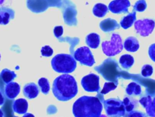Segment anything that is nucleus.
<instances>
[{"label": "nucleus", "mask_w": 155, "mask_h": 117, "mask_svg": "<svg viewBox=\"0 0 155 117\" xmlns=\"http://www.w3.org/2000/svg\"><path fill=\"white\" fill-rule=\"evenodd\" d=\"M13 12L8 8L0 11V24L6 25L7 24L11 19L13 18Z\"/></svg>", "instance_id": "obj_17"}, {"label": "nucleus", "mask_w": 155, "mask_h": 117, "mask_svg": "<svg viewBox=\"0 0 155 117\" xmlns=\"http://www.w3.org/2000/svg\"><path fill=\"white\" fill-rule=\"evenodd\" d=\"M154 21L150 19H139L134 22V28L136 32L142 36H148L154 30Z\"/></svg>", "instance_id": "obj_7"}, {"label": "nucleus", "mask_w": 155, "mask_h": 117, "mask_svg": "<svg viewBox=\"0 0 155 117\" xmlns=\"http://www.w3.org/2000/svg\"><path fill=\"white\" fill-rule=\"evenodd\" d=\"M128 117H147V116L141 112L131 111L129 113Z\"/></svg>", "instance_id": "obj_31"}, {"label": "nucleus", "mask_w": 155, "mask_h": 117, "mask_svg": "<svg viewBox=\"0 0 155 117\" xmlns=\"http://www.w3.org/2000/svg\"><path fill=\"white\" fill-rule=\"evenodd\" d=\"M41 54L43 56L49 57L53 55V50L49 45H45L42 47L41 48Z\"/></svg>", "instance_id": "obj_27"}, {"label": "nucleus", "mask_w": 155, "mask_h": 117, "mask_svg": "<svg viewBox=\"0 0 155 117\" xmlns=\"http://www.w3.org/2000/svg\"><path fill=\"white\" fill-rule=\"evenodd\" d=\"M0 60H1V54H0Z\"/></svg>", "instance_id": "obj_38"}, {"label": "nucleus", "mask_w": 155, "mask_h": 117, "mask_svg": "<svg viewBox=\"0 0 155 117\" xmlns=\"http://www.w3.org/2000/svg\"><path fill=\"white\" fill-rule=\"evenodd\" d=\"M52 92L57 99L61 101H68L78 93L77 82L71 75H60L53 81Z\"/></svg>", "instance_id": "obj_1"}, {"label": "nucleus", "mask_w": 155, "mask_h": 117, "mask_svg": "<svg viewBox=\"0 0 155 117\" xmlns=\"http://www.w3.org/2000/svg\"><path fill=\"white\" fill-rule=\"evenodd\" d=\"M53 32L56 38H59L63 33V27L62 26H56L54 28Z\"/></svg>", "instance_id": "obj_30"}, {"label": "nucleus", "mask_w": 155, "mask_h": 117, "mask_svg": "<svg viewBox=\"0 0 155 117\" xmlns=\"http://www.w3.org/2000/svg\"><path fill=\"white\" fill-rule=\"evenodd\" d=\"M153 72V67L149 64H145L142 66L141 70V74L143 77L150 76Z\"/></svg>", "instance_id": "obj_25"}, {"label": "nucleus", "mask_w": 155, "mask_h": 117, "mask_svg": "<svg viewBox=\"0 0 155 117\" xmlns=\"http://www.w3.org/2000/svg\"><path fill=\"white\" fill-rule=\"evenodd\" d=\"M126 92L129 95H139L141 93V87L139 84L136 82H132L127 85L126 88Z\"/></svg>", "instance_id": "obj_21"}, {"label": "nucleus", "mask_w": 155, "mask_h": 117, "mask_svg": "<svg viewBox=\"0 0 155 117\" xmlns=\"http://www.w3.org/2000/svg\"><path fill=\"white\" fill-rule=\"evenodd\" d=\"M134 58L128 54H125L120 56L119 59V63L122 68L125 69H130L134 64Z\"/></svg>", "instance_id": "obj_18"}, {"label": "nucleus", "mask_w": 155, "mask_h": 117, "mask_svg": "<svg viewBox=\"0 0 155 117\" xmlns=\"http://www.w3.org/2000/svg\"><path fill=\"white\" fill-rule=\"evenodd\" d=\"M139 102L145 108L148 116L155 117V97L152 98L151 96L143 97L139 100Z\"/></svg>", "instance_id": "obj_10"}, {"label": "nucleus", "mask_w": 155, "mask_h": 117, "mask_svg": "<svg viewBox=\"0 0 155 117\" xmlns=\"http://www.w3.org/2000/svg\"><path fill=\"white\" fill-rule=\"evenodd\" d=\"M5 117H16V116H14L13 115V114L12 113H8H8H7L5 115Z\"/></svg>", "instance_id": "obj_34"}, {"label": "nucleus", "mask_w": 155, "mask_h": 117, "mask_svg": "<svg viewBox=\"0 0 155 117\" xmlns=\"http://www.w3.org/2000/svg\"><path fill=\"white\" fill-rule=\"evenodd\" d=\"M100 117H107V116H106L105 115H101Z\"/></svg>", "instance_id": "obj_37"}, {"label": "nucleus", "mask_w": 155, "mask_h": 117, "mask_svg": "<svg viewBox=\"0 0 155 117\" xmlns=\"http://www.w3.org/2000/svg\"><path fill=\"white\" fill-rule=\"evenodd\" d=\"M117 87V84H114L113 82H105L104 84V87L102 89V90H101V93L104 95V94H107V93H108L109 92H110L111 90H114Z\"/></svg>", "instance_id": "obj_24"}, {"label": "nucleus", "mask_w": 155, "mask_h": 117, "mask_svg": "<svg viewBox=\"0 0 155 117\" xmlns=\"http://www.w3.org/2000/svg\"><path fill=\"white\" fill-rule=\"evenodd\" d=\"M123 103L124 104L125 111L127 112L130 113L134 109V105L133 103H131L128 98H125L123 101Z\"/></svg>", "instance_id": "obj_28"}, {"label": "nucleus", "mask_w": 155, "mask_h": 117, "mask_svg": "<svg viewBox=\"0 0 155 117\" xmlns=\"http://www.w3.org/2000/svg\"><path fill=\"white\" fill-rule=\"evenodd\" d=\"M124 47L128 52H135L139 48V43L135 37L130 36L125 40Z\"/></svg>", "instance_id": "obj_14"}, {"label": "nucleus", "mask_w": 155, "mask_h": 117, "mask_svg": "<svg viewBox=\"0 0 155 117\" xmlns=\"http://www.w3.org/2000/svg\"><path fill=\"white\" fill-rule=\"evenodd\" d=\"M4 0H0V5H1L4 2Z\"/></svg>", "instance_id": "obj_36"}, {"label": "nucleus", "mask_w": 155, "mask_h": 117, "mask_svg": "<svg viewBox=\"0 0 155 117\" xmlns=\"http://www.w3.org/2000/svg\"><path fill=\"white\" fill-rule=\"evenodd\" d=\"M116 24H117V22L115 20H113L111 19H107L104 20L100 23V27L103 31L108 32L112 31V30L114 28H117L116 27H114V25H110Z\"/></svg>", "instance_id": "obj_22"}, {"label": "nucleus", "mask_w": 155, "mask_h": 117, "mask_svg": "<svg viewBox=\"0 0 155 117\" xmlns=\"http://www.w3.org/2000/svg\"><path fill=\"white\" fill-rule=\"evenodd\" d=\"M134 10L135 11L137 12H143L147 8V4L145 0H139L137 1L134 7Z\"/></svg>", "instance_id": "obj_26"}, {"label": "nucleus", "mask_w": 155, "mask_h": 117, "mask_svg": "<svg viewBox=\"0 0 155 117\" xmlns=\"http://www.w3.org/2000/svg\"><path fill=\"white\" fill-rule=\"evenodd\" d=\"M108 12V7L102 3H97L94 5L93 8V13L94 16L99 18L104 16Z\"/></svg>", "instance_id": "obj_19"}, {"label": "nucleus", "mask_w": 155, "mask_h": 117, "mask_svg": "<svg viewBox=\"0 0 155 117\" xmlns=\"http://www.w3.org/2000/svg\"><path fill=\"white\" fill-rule=\"evenodd\" d=\"M38 85L42 93L47 95L50 89L48 80L45 78H41L38 81Z\"/></svg>", "instance_id": "obj_23"}, {"label": "nucleus", "mask_w": 155, "mask_h": 117, "mask_svg": "<svg viewBox=\"0 0 155 117\" xmlns=\"http://www.w3.org/2000/svg\"><path fill=\"white\" fill-rule=\"evenodd\" d=\"M102 110L100 100L94 96H83L78 98L73 105L74 117H100Z\"/></svg>", "instance_id": "obj_2"}, {"label": "nucleus", "mask_w": 155, "mask_h": 117, "mask_svg": "<svg viewBox=\"0 0 155 117\" xmlns=\"http://www.w3.org/2000/svg\"><path fill=\"white\" fill-rule=\"evenodd\" d=\"M130 6L129 0H114L109 4L108 8L113 13H127Z\"/></svg>", "instance_id": "obj_9"}, {"label": "nucleus", "mask_w": 155, "mask_h": 117, "mask_svg": "<svg viewBox=\"0 0 155 117\" xmlns=\"http://www.w3.org/2000/svg\"><path fill=\"white\" fill-rule=\"evenodd\" d=\"M102 48L104 53L108 56H113L120 53L123 49L120 36L117 33H113L110 41L102 42Z\"/></svg>", "instance_id": "obj_4"}, {"label": "nucleus", "mask_w": 155, "mask_h": 117, "mask_svg": "<svg viewBox=\"0 0 155 117\" xmlns=\"http://www.w3.org/2000/svg\"><path fill=\"white\" fill-rule=\"evenodd\" d=\"M85 41L88 46L92 48H96L100 43V36L97 33H91L86 36Z\"/></svg>", "instance_id": "obj_16"}, {"label": "nucleus", "mask_w": 155, "mask_h": 117, "mask_svg": "<svg viewBox=\"0 0 155 117\" xmlns=\"http://www.w3.org/2000/svg\"><path fill=\"white\" fill-rule=\"evenodd\" d=\"M4 103V98L2 93L0 92V105H2Z\"/></svg>", "instance_id": "obj_32"}, {"label": "nucleus", "mask_w": 155, "mask_h": 117, "mask_svg": "<svg viewBox=\"0 0 155 117\" xmlns=\"http://www.w3.org/2000/svg\"><path fill=\"white\" fill-rule=\"evenodd\" d=\"M12 109L13 112L18 114H24L28 109V102L25 99H18L13 102Z\"/></svg>", "instance_id": "obj_13"}, {"label": "nucleus", "mask_w": 155, "mask_h": 117, "mask_svg": "<svg viewBox=\"0 0 155 117\" xmlns=\"http://www.w3.org/2000/svg\"><path fill=\"white\" fill-rule=\"evenodd\" d=\"M136 12L134 11L132 13H129L128 15L123 17L120 22V25L123 28L127 29L133 24L136 21Z\"/></svg>", "instance_id": "obj_15"}, {"label": "nucleus", "mask_w": 155, "mask_h": 117, "mask_svg": "<svg viewBox=\"0 0 155 117\" xmlns=\"http://www.w3.org/2000/svg\"><path fill=\"white\" fill-rule=\"evenodd\" d=\"M104 106L108 117H121L125 114L123 101L116 98H110L104 101Z\"/></svg>", "instance_id": "obj_5"}, {"label": "nucleus", "mask_w": 155, "mask_h": 117, "mask_svg": "<svg viewBox=\"0 0 155 117\" xmlns=\"http://www.w3.org/2000/svg\"><path fill=\"white\" fill-rule=\"evenodd\" d=\"M74 58L82 65L91 67L95 63L92 53L88 47L78 48L74 53Z\"/></svg>", "instance_id": "obj_6"}, {"label": "nucleus", "mask_w": 155, "mask_h": 117, "mask_svg": "<svg viewBox=\"0 0 155 117\" xmlns=\"http://www.w3.org/2000/svg\"><path fill=\"white\" fill-rule=\"evenodd\" d=\"M0 76L3 82L7 84L10 82H12L16 77V75L14 72L11 71L7 69H4L1 72Z\"/></svg>", "instance_id": "obj_20"}, {"label": "nucleus", "mask_w": 155, "mask_h": 117, "mask_svg": "<svg viewBox=\"0 0 155 117\" xmlns=\"http://www.w3.org/2000/svg\"><path fill=\"white\" fill-rule=\"evenodd\" d=\"M22 117H35V116L31 113H25Z\"/></svg>", "instance_id": "obj_33"}, {"label": "nucleus", "mask_w": 155, "mask_h": 117, "mask_svg": "<svg viewBox=\"0 0 155 117\" xmlns=\"http://www.w3.org/2000/svg\"><path fill=\"white\" fill-rule=\"evenodd\" d=\"M81 85L87 92H98L100 89L99 76L94 73H90L82 78Z\"/></svg>", "instance_id": "obj_8"}, {"label": "nucleus", "mask_w": 155, "mask_h": 117, "mask_svg": "<svg viewBox=\"0 0 155 117\" xmlns=\"http://www.w3.org/2000/svg\"><path fill=\"white\" fill-rule=\"evenodd\" d=\"M53 69L58 73H70L76 68L75 59L68 54H58L54 56L51 61Z\"/></svg>", "instance_id": "obj_3"}, {"label": "nucleus", "mask_w": 155, "mask_h": 117, "mask_svg": "<svg viewBox=\"0 0 155 117\" xmlns=\"http://www.w3.org/2000/svg\"><path fill=\"white\" fill-rule=\"evenodd\" d=\"M39 93V89L36 84L33 82H30L26 84L23 88L24 95L28 98H35Z\"/></svg>", "instance_id": "obj_12"}, {"label": "nucleus", "mask_w": 155, "mask_h": 117, "mask_svg": "<svg viewBox=\"0 0 155 117\" xmlns=\"http://www.w3.org/2000/svg\"><path fill=\"white\" fill-rule=\"evenodd\" d=\"M20 85L16 82H10L5 87L4 94L7 98L13 99L15 98L20 92Z\"/></svg>", "instance_id": "obj_11"}, {"label": "nucleus", "mask_w": 155, "mask_h": 117, "mask_svg": "<svg viewBox=\"0 0 155 117\" xmlns=\"http://www.w3.org/2000/svg\"><path fill=\"white\" fill-rule=\"evenodd\" d=\"M148 54L151 60L155 62V43L150 46L148 49Z\"/></svg>", "instance_id": "obj_29"}, {"label": "nucleus", "mask_w": 155, "mask_h": 117, "mask_svg": "<svg viewBox=\"0 0 155 117\" xmlns=\"http://www.w3.org/2000/svg\"><path fill=\"white\" fill-rule=\"evenodd\" d=\"M4 116V113L2 111L1 109H0V117H3Z\"/></svg>", "instance_id": "obj_35"}]
</instances>
